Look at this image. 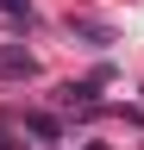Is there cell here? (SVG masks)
I'll list each match as a JSON object with an SVG mask.
<instances>
[{
	"label": "cell",
	"mask_w": 144,
	"mask_h": 150,
	"mask_svg": "<svg viewBox=\"0 0 144 150\" xmlns=\"http://www.w3.org/2000/svg\"><path fill=\"white\" fill-rule=\"evenodd\" d=\"M0 13H6V19H19V25H31V0H0Z\"/></svg>",
	"instance_id": "cell-5"
},
{
	"label": "cell",
	"mask_w": 144,
	"mask_h": 150,
	"mask_svg": "<svg viewBox=\"0 0 144 150\" xmlns=\"http://www.w3.org/2000/svg\"><path fill=\"white\" fill-rule=\"evenodd\" d=\"M69 31H75L82 44H94V50H100V44H113V31H106V25H94V19H69Z\"/></svg>",
	"instance_id": "cell-3"
},
{
	"label": "cell",
	"mask_w": 144,
	"mask_h": 150,
	"mask_svg": "<svg viewBox=\"0 0 144 150\" xmlns=\"http://www.w3.org/2000/svg\"><path fill=\"white\" fill-rule=\"evenodd\" d=\"M25 131H31V138H63V119H57V112H31V119H25Z\"/></svg>",
	"instance_id": "cell-4"
},
{
	"label": "cell",
	"mask_w": 144,
	"mask_h": 150,
	"mask_svg": "<svg viewBox=\"0 0 144 150\" xmlns=\"http://www.w3.org/2000/svg\"><path fill=\"white\" fill-rule=\"evenodd\" d=\"M94 94H100V81H69V88H57V106L63 112H88Z\"/></svg>",
	"instance_id": "cell-2"
},
{
	"label": "cell",
	"mask_w": 144,
	"mask_h": 150,
	"mask_svg": "<svg viewBox=\"0 0 144 150\" xmlns=\"http://www.w3.org/2000/svg\"><path fill=\"white\" fill-rule=\"evenodd\" d=\"M88 150H106V144H88Z\"/></svg>",
	"instance_id": "cell-6"
},
{
	"label": "cell",
	"mask_w": 144,
	"mask_h": 150,
	"mask_svg": "<svg viewBox=\"0 0 144 150\" xmlns=\"http://www.w3.org/2000/svg\"><path fill=\"white\" fill-rule=\"evenodd\" d=\"M31 75H38V56L31 50H19V44L0 50V81H31Z\"/></svg>",
	"instance_id": "cell-1"
}]
</instances>
